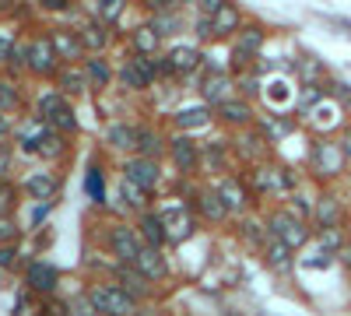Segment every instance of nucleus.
Instances as JSON below:
<instances>
[{
    "instance_id": "nucleus-1",
    "label": "nucleus",
    "mask_w": 351,
    "mask_h": 316,
    "mask_svg": "<svg viewBox=\"0 0 351 316\" xmlns=\"http://www.w3.org/2000/svg\"><path fill=\"white\" fill-rule=\"evenodd\" d=\"M348 155H344V145L341 141H330V137H316L313 148H309V172L319 180V183H334L348 172Z\"/></svg>"
},
{
    "instance_id": "nucleus-2",
    "label": "nucleus",
    "mask_w": 351,
    "mask_h": 316,
    "mask_svg": "<svg viewBox=\"0 0 351 316\" xmlns=\"http://www.w3.org/2000/svg\"><path fill=\"white\" fill-rule=\"evenodd\" d=\"M84 302L92 306V313H106V316H123V313H134L137 309V295L120 289V284H92L84 295Z\"/></svg>"
},
{
    "instance_id": "nucleus-3",
    "label": "nucleus",
    "mask_w": 351,
    "mask_h": 316,
    "mask_svg": "<svg viewBox=\"0 0 351 316\" xmlns=\"http://www.w3.org/2000/svg\"><path fill=\"white\" fill-rule=\"evenodd\" d=\"M267 228H271V236L285 239L291 250H302L309 239H313V228L306 221V215H295V211H288V208H278L267 215Z\"/></svg>"
},
{
    "instance_id": "nucleus-4",
    "label": "nucleus",
    "mask_w": 351,
    "mask_h": 316,
    "mask_svg": "<svg viewBox=\"0 0 351 316\" xmlns=\"http://www.w3.org/2000/svg\"><path fill=\"white\" fill-rule=\"evenodd\" d=\"M60 53H56L49 36H36L32 42H25V71L36 77H56L60 71Z\"/></svg>"
},
{
    "instance_id": "nucleus-5",
    "label": "nucleus",
    "mask_w": 351,
    "mask_h": 316,
    "mask_svg": "<svg viewBox=\"0 0 351 316\" xmlns=\"http://www.w3.org/2000/svg\"><path fill=\"white\" fill-rule=\"evenodd\" d=\"M106 246H109V253H112L123 267H130V264L137 260V253L144 250V236H141V228L112 225L109 232H106Z\"/></svg>"
},
{
    "instance_id": "nucleus-6",
    "label": "nucleus",
    "mask_w": 351,
    "mask_h": 316,
    "mask_svg": "<svg viewBox=\"0 0 351 316\" xmlns=\"http://www.w3.org/2000/svg\"><path fill=\"white\" fill-rule=\"evenodd\" d=\"M253 180L260 186V193H271V197H291L299 190V180H295V172L285 169V165H256L253 172Z\"/></svg>"
},
{
    "instance_id": "nucleus-7",
    "label": "nucleus",
    "mask_w": 351,
    "mask_h": 316,
    "mask_svg": "<svg viewBox=\"0 0 351 316\" xmlns=\"http://www.w3.org/2000/svg\"><path fill=\"white\" fill-rule=\"evenodd\" d=\"M263 42H267V32H263L260 25L239 28V32H236V42H232V71H246V67L256 60V56H260Z\"/></svg>"
},
{
    "instance_id": "nucleus-8",
    "label": "nucleus",
    "mask_w": 351,
    "mask_h": 316,
    "mask_svg": "<svg viewBox=\"0 0 351 316\" xmlns=\"http://www.w3.org/2000/svg\"><path fill=\"white\" fill-rule=\"evenodd\" d=\"M215 117L225 123V127H232V130H243V127H253L256 123V112H253V106H250V99L243 95H228L225 102H218L215 106Z\"/></svg>"
},
{
    "instance_id": "nucleus-9",
    "label": "nucleus",
    "mask_w": 351,
    "mask_h": 316,
    "mask_svg": "<svg viewBox=\"0 0 351 316\" xmlns=\"http://www.w3.org/2000/svg\"><path fill=\"white\" fill-rule=\"evenodd\" d=\"M56 284H60V271L46 260H32L25 267V289L32 295H53Z\"/></svg>"
},
{
    "instance_id": "nucleus-10",
    "label": "nucleus",
    "mask_w": 351,
    "mask_h": 316,
    "mask_svg": "<svg viewBox=\"0 0 351 316\" xmlns=\"http://www.w3.org/2000/svg\"><path fill=\"white\" fill-rule=\"evenodd\" d=\"M123 176H127V180H134V183H137V186H144V190H158V183H162L158 158H148V155H134V158H127Z\"/></svg>"
},
{
    "instance_id": "nucleus-11",
    "label": "nucleus",
    "mask_w": 351,
    "mask_h": 316,
    "mask_svg": "<svg viewBox=\"0 0 351 316\" xmlns=\"http://www.w3.org/2000/svg\"><path fill=\"white\" fill-rule=\"evenodd\" d=\"M344 221V200L337 193H319L316 204H313V225L316 228H330V225H341Z\"/></svg>"
},
{
    "instance_id": "nucleus-12",
    "label": "nucleus",
    "mask_w": 351,
    "mask_h": 316,
    "mask_svg": "<svg viewBox=\"0 0 351 316\" xmlns=\"http://www.w3.org/2000/svg\"><path fill=\"white\" fill-rule=\"evenodd\" d=\"M267 134H263L260 127H243L239 130V145H236V151L246 158V162H253V165H260L263 158H267Z\"/></svg>"
},
{
    "instance_id": "nucleus-13",
    "label": "nucleus",
    "mask_w": 351,
    "mask_h": 316,
    "mask_svg": "<svg viewBox=\"0 0 351 316\" xmlns=\"http://www.w3.org/2000/svg\"><path fill=\"white\" fill-rule=\"evenodd\" d=\"M169 158H172V165L180 169V172H193L197 165H200V148H197V141H190V137H172L169 141Z\"/></svg>"
},
{
    "instance_id": "nucleus-14",
    "label": "nucleus",
    "mask_w": 351,
    "mask_h": 316,
    "mask_svg": "<svg viewBox=\"0 0 351 316\" xmlns=\"http://www.w3.org/2000/svg\"><path fill=\"white\" fill-rule=\"evenodd\" d=\"M291 253H295V250H291L285 239H278V236H271L267 243L260 246L263 264H267L274 274H288V271H291Z\"/></svg>"
},
{
    "instance_id": "nucleus-15",
    "label": "nucleus",
    "mask_w": 351,
    "mask_h": 316,
    "mask_svg": "<svg viewBox=\"0 0 351 316\" xmlns=\"http://www.w3.org/2000/svg\"><path fill=\"white\" fill-rule=\"evenodd\" d=\"M21 190L28 193L39 204V200H56V193H60V180L53 176V172H28V180L21 183Z\"/></svg>"
},
{
    "instance_id": "nucleus-16",
    "label": "nucleus",
    "mask_w": 351,
    "mask_h": 316,
    "mask_svg": "<svg viewBox=\"0 0 351 316\" xmlns=\"http://www.w3.org/2000/svg\"><path fill=\"white\" fill-rule=\"evenodd\" d=\"M134 267L148 278V281H165V274H169V264H165V256H162V246H148V243H144V250L137 253Z\"/></svg>"
},
{
    "instance_id": "nucleus-17",
    "label": "nucleus",
    "mask_w": 351,
    "mask_h": 316,
    "mask_svg": "<svg viewBox=\"0 0 351 316\" xmlns=\"http://www.w3.org/2000/svg\"><path fill=\"white\" fill-rule=\"evenodd\" d=\"M211 102H193V106H180L176 109L172 123L180 130H200V127H211Z\"/></svg>"
},
{
    "instance_id": "nucleus-18",
    "label": "nucleus",
    "mask_w": 351,
    "mask_h": 316,
    "mask_svg": "<svg viewBox=\"0 0 351 316\" xmlns=\"http://www.w3.org/2000/svg\"><path fill=\"white\" fill-rule=\"evenodd\" d=\"M56 88H60L64 95H81V92L92 88L84 64H60V71H56Z\"/></svg>"
},
{
    "instance_id": "nucleus-19",
    "label": "nucleus",
    "mask_w": 351,
    "mask_h": 316,
    "mask_svg": "<svg viewBox=\"0 0 351 316\" xmlns=\"http://www.w3.org/2000/svg\"><path fill=\"white\" fill-rule=\"evenodd\" d=\"M165 60H169V67H172V74H176V77H190V74L200 67L204 56H200V49H197V46H172Z\"/></svg>"
},
{
    "instance_id": "nucleus-20",
    "label": "nucleus",
    "mask_w": 351,
    "mask_h": 316,
    "mask_svg": "<svg viewBox=\"0 0 351 316\" xmlns=\"http://www.w3.org/2000/svg\"><path fill=\"white\" fill-rule=\"evenodd\" d=\"M232 88H236V81H232L225 71H211L208 77L200 81V95H204V102H211V106L225 102L232 95Z\"/></svg>"
},
{
    "instance_id": "nucleus-21",
    "label": "nucleus",
    "mask_w": 351,
    "mask_h": 316,
    "mask_svg": "<svg viewBox=\"0 0 351 316\" xmlns=\"http://www.w3.org/2000/svg\"><path fill=\"white\" fill-rule=\"evenodd\" d=\"M56 53H60V60L71 64V60H81V56L88 53L84 42H81V32H71V28H56V32H49Z\"/></svg>"
},
{
    "instance_id": "nucleus-22",
    "label": "nucleus",
    "mask_w": 351,
    "mask_h": 316,
    "mask_svg": "<svg viewBox=\"0 0 351 316\" xmlns=\"http://www.w3.org/2000/svg\"><path fill=\"white\" fill-rule=\"evenodd\" d=\"M137 228H141V236H144V243H148V246H165L169 243V228H165L162 211H141Z\"/></svg>"
},
{
    "instance_id": "nucleus-23",
    "label": "nucleus",
    "mask_w": 351,
    "mask_h": 316,
    "mask_svg": "<svg viewBox=\"0 0 351 316\" xmlns=\"http://www.w3.org/2000/svg\"><path fill=\"white\" fill-rule=\"evenodd\" d=\"M53 127L43 120V117H36V120H28L21 130H18V145H21V151H28V155H39V148H43V141H46V134H49Z\"/></svg>"
},
{
    "instance_id": "nucleus-24",
    "label": "nucleus",
    "mask_w": 351,
    "mask_h": 316,
    "mask_svg": "<svg viewBox=\"0 0 351 316\" xmlns=\"http://www.w3.org/2000/svg\"><path fill=\"white\" fill-rule=\"evenodd\" d=\"M218 193L225 197L228 215H246V211H250V190H246L239 180H221V183H218Z\"/></svg>"
},
{
    "instance_id": "nucleus-25",
    "label": "nucleus",
    "mask_w": 351,
    "mask_h": 316,
    "mask_svg": "<svg viewBox=\"0 0 351 316\" xmlns=\"http://www.w3.org/2000/svg\"><path fill=\"white\" fill-rule=\"evenodd\" d=\"M197 208H200V215L208 218V221H225L228 218V204H225V197L218 193V186L200 190L197 193Z\"/></svg>"
},
{
    "instance_id": "nucleus-26",
    "label": "nucleus",
    "mask_w": 351,
    "mask_h": 316,
    "mask_svg": "<svg viewBox=\"0 0 351 316\" xmlns=\"http://www.w3.org/2000/svg\"><path fill=\"white\" fill-rule=\"evenodd\" d=\"M158 46H162V36L155 32V25H137L130 32V49L141 56H155Z\"/></svg>"
},
{
    "instance_id": "nucleus-27",
    "label": "nucleus",
    "mask_w": 351,
    "mask_h": 316,
    "mask_svg": "<svg viewBox=\"0 0 351 316\" xmlns=\"http://www.w3.org/2000/svg\"><path fill=\"white\" fill-rule=\"evenodd\" d=\"M137 134H141V127L112 123L109 134H106V141H109V148H116V151H137Z\"/></svg>"
},
{
    "instance_id": "nucleus-28",
    "label": "nucleus",
    "mask_w": 351,
    "mask_h": 316,
    "mask_svg": "<svg viewBox=\"0 0 351 316\" xmlns=\"http://www.w3.org/2000/svg\"><path fill=\"white\" fill-rule=\"evenodd\" d=\"M162 218H165V228H169V239H186L190 236V228H193V221H190V215L183 211V208H165L162 211Z\"/></svg>"
},
{
    "instance_id": "nucleus-29",
    "label": "nucleus",
    "mask_w": 351,
    "mask_h": 316,
    "mask_svg": "<svg viewBox=\"0 0 351 316\" xmlns=\"http://www.w3.org/2000/svg\"><path fill=\"white\" fill-rule=\"evenodd\" d=\"M81 42L88 53H102L109 46V25L106 21H92V25H84L81 28Z\"/></svg>"
},
{
    "instance_id": "nucleus-30",
    "label": "nucleus",
    "mask_w": 351,
    "mask_h": 316,
    "mask_svg": "<svg viewBox=\"0 0 351 316\" xmlns=\"http://www.w3.org/2000/svg\"><path fill=\"white\" fill-rule=\"evenodd\" d=\"M84 71H88V81H92V88H109L112 84V67H109V60H102V56L95 53L92 60H84Z\"/></svg>"
},
{
    "instance_id": "nucleus-31",
    "label": "nucleus",
    "mask_w": 351,
    "mask_h": 316,
    "mask_svg": "<svg viewBox=\"0 0 351 316\" xmlns=\"http://www.w3.org/2000/svg\"><path fill=\"white\" fill-rule=\"evenodd\" d=\"M211 28H215V39H225L228 32H239V11L225 4L218 14H211Z\"/></svg>"
},
{
    "instance_id": "nucleus-32",
    "label": "nucleus",
    "mask_w": 351,
    "mask_h": 316,
    "mask_svg": "<svg viewBox=\"0 0 351 316\" xmlns=\"http://www.w3.org/2000/svg\"><path fill=\"white\" fill-rule=\"evenodd\" d=\"M162 148H169V141H162L158 130H148V127H141L137 134V155H148V158H158Z\"/></svg>"
},
{
    "instance_id": "nucleus-33",
    "label": "nucleus",
    "mask_w": 351,
    "mask_h": 316,
    "mask_svg": "<svg viewBox=\"0 0 351 316\" xmlns=\"http://www.w3.org/2000/svg\"><path fill=\"white\" fill-rule=\"evenodd\" d=\"M239 236L250 243V246H263L271 239V228H267V221H260V218H243V228H239Z\"/></svg>"
},
{
    "instance_id": "nucleus-34",
    "label": "nucleus",
    "mask_w": 351,
    "mask_h": 316,
    "mask_svg": "<svg viewBox=\"0 0 351 316\" xmlns=\"http://www.w3.org/2000/svg\"><path fill=\"white\" fill-rule=\"evenodd\" d=\"M120 193H123V204H127V208H134V211H148V193H152V190H144V186H137L134 180L123 176Z\"/></svg>"
},
{
    "instance_id": "nucleus-35",
    "label": "nucleus",
    "mask_w": 351,
    "mask_h": 316,
    "mask_svg": "<svg viewBox=\"0 0 351 316\" xmlns=\"http://www.w3.org/2000/svg\"><path fill=\"white\" fill-rule=\"evenodd\" d=\"M84 190H88V200H92V204H102V200H106V176H102V165H92V169H88Z\"/></svg>"
},
{
    "instance_id": "nucleus-36",
    "label": "nucleus",
    "mask_w": 351,
    "mask_h": 316,
    "mask_svg": "<svg viewBox=\"0 0 351 316\" xmlns=\"http://www.w3.org/2000/svg\"><path fill=\"white\" fill-rule=\"evenodd\" d=\"M152 25H155V32L165 39V36H176V32H180V28H183V18L172 14V8H165V11H155Z\"/></svg>"
},
{
    "instance_id": "nucleus-37",
    "label": "nucleus",
    "mask_w": 351,
    "mask_h": 316,
    "mask_svg": "<svg viewBox=\"0 0 351 316\" xmlns=\"http://www.w3.org/2000/svg\"><path fill=\"white\" fill-rule=\"evenodd\" d=\"M46 123H49L53 130H60V134H74V130H77V117H74V106H71V102H64V106L56 109V112H53V117H49Z\"/></svg>"
},
{
    "instance_id": "nucleus-38",
    "label": "nucleus",
    "mask_w": 351,
    "mask_h": 316,
    "mask_svg": "<svg viewBox=\"0 0 351 316\" xmlns=\"http://www.w3.org/2000/svg\"><path fill=\"white\" fill-rule=\"evenodd\" d=\"M64 102H67V95H64L60 88H56V92H43V95H39V102H36V117L49 120V117H53V112L60 109Z\"/></svg>"
},
{
    "instance_id": "nucleus-39",
    "label": "nucleus",
    "mask_w": 351,
    "mask_h": 316,
    "mask_svg": "<svg viewBox=\"0 0 351 316\" xmlns=\"http://www.w3.org/2000/svg\"><path fill=\"white\" fill-rule=\"evenodd\" d=\"M127 11V0H95V18L112 25V21H120V14Z\"/></svg>"
},
{
    "instance_id": "nucleus-40",
    "label": "nucleus",
    "mask_w": 351,
    "mask_h": 316,
    "mask_svg": "<svg viewBox=\"0 0 351 316\" xmlns=\"http://www.w3.org/2000/svg\"><path fill=\"white\" fill-rule=\"evenodd\" d=\"M18 106H21V92H18V84L0 77V112H14Z\"/></svg>"
},
{
    "instance_id": "nucleus-41",
    "label": "nucleus",
    "mask_w": 351,
    "mask_h": 316,
    "mask_svg": "<svg viewBox=\"0 0 351 316\" xmlns=\"http://www.w3.org/2000/svg\"><path fill=\"white\" fill-rule=\"evenodd\" d=\"M64 137H67V134L49 130V134H46V141H43V148H39V155H43V158H60V155H64V148H67V145H64Z\"/></svg>"
},
{
    "instance_id": "nucleus-42",
    "label": "nucleus",
    "mask_w": 351,
    "mask_h": 316,
    "mask_svg": "<svg viewBox=\"0 0 351 316\" xmlns=\"http://www.w3.org/2000/svg\"><path fill=\"white\" fill-rule=\"evenodd\" d=\"M236 84H239V92L246 95V99H253V95H260V74L256 71H236Z\"/></svg>"
},
{
    "instance_id": "nucleus-43",
    "label": "nucleus",
    "mask_w": 351,
    "mask_h": 316,
    "mask_svg": "<svg viewBox=\"0 0 351 316\" xmlns=\"http://www.w3.org/2000/svg\"><path fill=\"white\" fill-rule=\"evenodd\" d=\"M291 127H295L291 120H278V117H267V120L260 123V130L267 134V141H281L285 134H291Z\"/></svg>"
},
{
    "instance_id": "nucleus-44",
    "label": "nucleus",
    "mask_w": 351,
    "mask_h": 316,
    "mask_svg": "<svg viewBox=\"0 0 351 316\" xmlns=\"http://www.w3.org/2000/svg\"><path fill=\"white\" fill-rule=\"evenodd\" d=\"M14 204H18V186L0 180V215H14Z\"/></svg>"
},
{
    "instance_id": "nucleus-45",
    "label": "nucleus",
    "mask_w": 351,
    "mask_h": 316,
    "mask_svg": "<svg viewBox=\"0 0 351 316\" xmlns=\"http://www.w3.org/2000/svg\"><path fill=\"white\" fill-rule=\"evenodd\" d=\"M18 239V221L14 215H0V243H14Z\"/></svg>"
},
{
    "instance_id": "nucleus-46",
    "label": "nucleus",
    "mask_w": 351,
    "mask_h": 316,
    "mask_svg": "<svg viewBox=\"0 0 351 316\" xmlns=\"http://www.w3.org/2000/svg\"><path fill=\"white\" fill-rule=\"evenodd\" d=\"M18 267V250L14 243H0V271H11Z\"/></svg>"
},
{
    "instance_id": "nucleus-47",
    "label": "nucleus",
    "mask_w": 351,
    "mask_h": 316,
    "mask_svg": "<svg viewBox=\"0 0 351 316\" xmlns=\"http://www.w3.org/2000/svg\"><path fill=\"white\" fill-rule=\"evenodd\" d=\"M197 39H215V28H211V14H197Z\"/></svg>"
},
{
    "instance_id": "nucleus-48",
    "label": "nucleus",
    "mask_w": 351,
    "mask_h": 316,
    "mask_svg": "<svg viewBox=\"0 0 351 316\" xmlns=\"http://www.w3.org/2000/svg\"><path fill=\"white\" fill-rule=\"evenodd\" d=\"M225 4H228V0H197V11L200 14H218Z\"/></svg>"
},
{
    "instance_id": "nucleus-49",
    "label": "nucleus",
    "mask_w": 351,
    "mask_h": 316,
    "mask_svg": "<svg viewBox=\"0 0 351 316\" xmlns=\"http://www.w3.org/2000/svg\"><path fill=\"white\" fill-rule=\"evenodd\" d=\"M8 169H11V148H8V145H0V180L8 176Z\"/></svg>"
},
{
    "instance_id": "nucleus-50",
    "label": "nucleus",
    "mask_w": 351,
    "mask_h": 316,
    "mask_svg": "<svg viewBox=\"0 0 351 316\" xmlns=\"http://www.w3.org/2000/svg\"><path fill=\"white\" fill-rule=\"evenodd\" d=\"M39 8H43V11H67L71 0H39Z\"/></svg>"
},
{
    "instance_id": "nucleus-51",
    "label": "nucleus",
    "mask_w": 351,
    "mask_h": 316,
    "mask_svg": "<svg viewBox=\"0 0 351 316\" xmlns=\"http://www.w3.org/2000/svg\"><path fill=\"white\" fill-rule=\"evenodd\" d=\"M148 11H165V8H176V0H141Z\"/></svg>"
},
{
    "instance_id": "nucleus-52",
    "label": "nucleus",
    "mask_w": 351,
    "mask_h": 316,
    "mask_svg": "<svg viewBox=\"0 0 351 316\" xmlns=\"http://www.w3.org/2000/svg\"><path fill=\"white\" fill-rule=\"evenodd\" d=\"M341 145H344V155H348V162H351V127L344 130V137H341Z\"/></svg>"
},
{
    "instance_id": "nucleus-53",
    "label": "nucleus",
    "mask_w": 351,
    "mask_h": 316,
    "mask_svg": "<svg viewBox=\"0 0 351 316\" xmlns=\"http://www.w3.org/2000/svg\"><path fill=\"white\" fill-rule=\"evenodd\" d=\"M183 4H197V0H183Z\"/></svg>"
}]
</instances>
